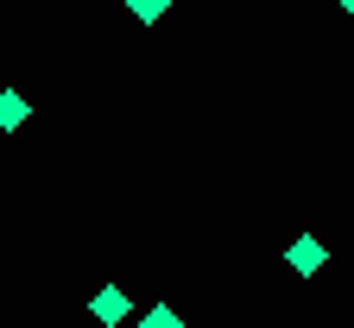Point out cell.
Returning <instances> with one entry per match:
<instances>
[{
	"label": "cell",
	"mask_w": 354,
	"mask_h": 328,
	"mask_svg": "<svg viewBox=\"0 0 354 328\" xmlns=\"http://www.w3.org/2000/svg\"><path fill=\"white\" fill-rule=\"evenodd\" d=\"M88 316H95V322H102V328H120V322H127V316H133V297H127V291H120V284H102V291H95V297H88Z\"/></svg>",
	"instance_id": "cell-1"
},
{
	"label": "cell",
	"mask_w": 354,
	"mask_h": 328,
	"mask_svg": "<svg viewBox=\"0 0 354 328\" xmlns=\"http://www.w3.org/2000/svg\"><path fill=\"white\" fill-rule=\"evenodd\" d=\"M285 265H291L297 278H317V271L329 265V247L317 240V233H304V240H291V247H285Z\"/></svg>",
	"instance_id": "cell-2"
},
{
	"label": "cell",
	"mask_w": 354,
	"mask_h": 328,
	"mask_svg": "<svg viewBox=\"0 0 354 328\" xmlns=\"http://www.w3.org/2000/svg\"><path fill=\"white\" fill-rule=\"evenodd\" d=\"M32 120V102L19 95V88H0V133H19Z\"/></svg>",
	"instance_id": "cell-3"
},
{
	"label": "cell",
	"mask_w": 354,
	"mask_h": 328,
	"mask_svg": "<svg viewBox=\"0 0 354 328\" xmlns=\"http://www.w3.org/2000/svg\"><path fill=\"white\" fill-rule=\"evenodd\" d=\"M140 328H184V316H177L171 303H152V309L140 316Z\"/></svg>",
	"instance_id": "cell-4"
},
{
	"label": "cell",
	"mask_w": 354,
	"mask_h": 328,
	"mask_svg": "<svg viewBox=\"0 0 354 328\" xmlns=\"http://www.w3.org/2000/svg\"><path fill=\"white\" fill-rule=\"evenodd\" d=\"M127 13L140 19V26H152V19H165V13H171V0H127Z\"/></svg>",
	"instance_id": "cell-5"
},
{
	"label": "cell",
	"mask_w": 354,
	"mask_h": 328,
	"mask_svg": "<svg viewBox=\"0 0 354 328\" xmlns=\"http://www.w3.org/2000/svg\"><path fill=\"white\" fill-rule=\"evenodd\" d=\"M335 7H342V13H348V19H354V0H335Z\"/></svg>",
	"instance_id": "cell-6"
},
{
	"label": "cell",
	"mask_w": 354,
	"mask_h": 328,
	"mask_svg": "<svg viewBox=\"0 0 354 328\" xmlns=\"http://www.w3.org/2000/svg\"><path fill=\"white\" fill-rule=\"evenodd\" d=\"M0 7H7V0H0Z\"/></svg>",
	"instance_id": "cell-7"
}]
</instances>
